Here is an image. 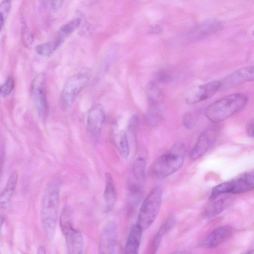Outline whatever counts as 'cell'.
I'll use <instances>...</instances> for the list:
<instances>
[{
	"label": "cell",
	"instance_id": "obj_13",
	"mask_svg": "<svg viewBox=\"0 0 254 254\" xmlns=\"http://www.w3.org/2000/svg\"><path fill=\"white\" fill-rule=\"evenodd\" d=\"M233 233L234 229L231 226L224 225L218 227L203 240L201 246L206 249L215 248L228 240Z\"/></svg>",
	"mask_w": 254,
	"mask_h": 254
},
{
	"label": "cell",
	"instance_id": "obj_37",
	"mask_svg": "<svg viewBox=\"0 0 254 254\" xmlns=\"http://www.w3.org/2000/svg\"><path fill=\"white\" fill-rule=\"evenodd\" d=\"M45 249L43 247H40L38 249L37 254H45Z\"/></svg>",
	"mask_w": 254,
	"mask_h": 254
},
{
	"label": "cell",
	"instance_id": "obj_33",
	"mask_svg": "<svg viewBox=\"0 0 254 254\" xmlns=\"http://www.w3.org/2000/svg\"><path fill=\"white\" fill-rule=\"evenodd\" d=\"M64 0H51V7L54 10L59 9L62 5Z\"/></svg>",
	"mask_w": 254,
	"mask_h": 254
},
{
	"label": "cell",
	"instance_id": "obj_28",
	"mask_svg": "<svg viewBox=\"0 0 254 254\" xmlns=\"http://www.w3.org/2000/svg\"><path fill=\"white\" fill-rule=\"evenodd\" d=\"M197 118L198 116L196 113H188L183 119L184 126L188 128H191L197 121Z\"/></svg>",
	"mask_w": 254,
	"mask_h": 254
},
{
	"label": "cell",
	"instance_id": "obj_18",
	"mask_svg": "<svg viewBox=\"0 0 254 254\" xmlns=\"http://www.w3.org/2000/svg\"><path fill=\"white\" fill-rule=\"evenodd\" d=\"M222 24L216 21H207L198 24L190 32V36L195 38L206 37L219 30Z\"/></svg>",
	"mask_w": 254,
	"mask_h": 254
},
{
	"label": "cell",
	"instance_id": "obj_25",
	"mask_svg": "<svg viewBox=\"0 0 254 254\" xmlns=\"http://www.w3.org/2000/svg\"><path fill=\"white\" fill-rule=\"evenodd\" d=\"M57 49L54 41L49 42L38 45L35 47V51L39 56L46 57L50 56Z\"/></svg>",
	"mask_w": 254,
	"mask_h": 254
},
{
	"label": "cell",
	"instance_id": "obj_24",
	"mask_svg": "<svg viewBox=\"0 0 254 254\" xmlns=\"http://www.w3.org/2000/svg\"><path fill=\"white\" fill-rule=\"evenodd\" d=\"M145 160L139 157L134 161L132 168L133 180L142 183L145 177Z\"/></svg>",
	"mask_w": 254,
	"mask_h": 254
},
{
	"label": "cell",
	"instance_id": "obj_21",
	"mask_svg": "<svg viewBox=\"0 0 254 254\" xmlns=\"http://www.w3.org/2000/svg\"><path fill=\"white\" fill-rule=\"evenodd\" d=\"M81 19L75 18L64 24L59 30L56 39L54 42L58 48L65 39L74 32L80 25Z\"/></svg>",
	"mask_w": 254,
	"mask_h": 254
},
{
	"label": "cell",
	"instance_id": "obj_23",
	"mask_svg": "<svg viewBox=\"0 0 254 254\" xmlns=\"http://www.w3.org/2000/svg\"><path fill=\"white\" fill-rule=\"evenodd\" d=\"M114 142L120 155L127 158L129 154V147L126 132L123 130L117 132L114 136Z\"/></svg>",
	"mask_w": 254,
	"mask_h": 254
},
{
	"label": "cell",
	"instance_id": "obj_16",
	"mask_svg": "<svg viewBox=\"0 0 254 254\" xmlns=\"http://www.w3.org/2000/svg\"><path fill=\"white\" fill-rule=\"evenodd\" d=\"M18 174L14 170L11 173L3 190L0 193V209L5 210L12 198L18 181Z\"/></svg>",
	"mask_w": 254,
	"mask_h": 254
},
{
	"label": "cell",
	"instance_id": "obj_14",
	"mask_svg": "<svg viewBox=\"0 0 254 254\" xmlns=\"http://www.w3.org/2000/svg\"><path fill=\"white\" fill-rule=\"evenodd\" d=\"M105 119V112L103 106L95 104L90 108L87 118V127L92 135L98 134L101 131Z\"/></svg>",
	"mask_w": 254,
	"mask_h": 254
},
{
	"label": "cell",
	"instance_id": "obj_11",
	"mask_svg": "<svg viewBox=\"0 0 254 254\" xmlns=\"http://www.w3.org/2000/svg\"><path fill=\"white\" fill-rule=\"evenodd\" d=\"M221 81L214 80L198 86L186 97L188 104H194L210 98L221 88Z\"/></svg>",
	"mask_w": 254,
	"mask_h": 254
},
{
	"label": "cell",
	"instance_id": "obj_10",
	"mask_svg": "<svg viewBox=\"0 0 254 254\" xmlns=\"http://www.w3.org/2000/svg\"><path fill=\"white\" fill-rule=\"evenodd\" d=\"M118 239V229L113 221L108 222L102 230L98 242L100 254H113L116 253Z\"/></svg>",
	"mask_w": 254,
	"mask_h": 254
},
{
	"label": "cell",
	"instance_id": "obj_29",
	"mask_svg": "<svg viewBox=\"0 0 254 254\" xmlns=\"http://www.w3.org/2000/svg\"><path fill=\"white\" fill-rule=\"evenodd\" d=\"M140 125L139 117L137 115H133L129 120L128 127L130 131L136 132L139 129Z\"/></svg>",
	"mask_w": 254,
	"mask_h": 254
},
{
	"label": "cell",
	"instance_id": "obj_6",
	"mask_svg": "<svg viewBox=\"0 0 254 254\" xmlns=\"http://www.w3.org/2000/svg\"><path fill=\"white\" fill-rule=\"evenodd\" d=\"M253 173H245L234 179L222 183L212 190L209 199L213 200L222 194H239L253 190L254 185Z\"/></svg>",
	"mask_w": 254,
	"mask_h": 254
},
{
	"label": "cell",
	"instance_id": "obj_19",
	"mask_svg": "<svg viewBox=\"0 0 254 254\" xmlns=\"http://www.w3.org/2000/svg\"><path fill=\"white\" fill-rule=\"evenodd\" d=\"M104 198L108 211H112L115 205L117 200V194L115 186L111 174H105V185L104 191Z\"/></svg>",
	"mask_w": 254,
	"mask_h": 254
},
{
	"label": "cell",
	"instance_id": "obj_22",
	"mask_svg": "<svg viewBox=\"0 0 254 254\" xmlns=\"http://www.w3.org/2000/svg\"><path fill=\"white\" fill-rule=\"evenodd\" d=\"M230 198L226 197L219 199H213L214 201L211 203L204 211L205 217L210 218L219 215L229 205L230 202Z\"/></svg>",
	"mask_w": 254,
	"mask_h": 254
},
{
	"label": "cell",
	"instance_id": "obj_15",
	"mask_svg": "<svg viewBox=\"0 0 254 254\" xmlns=\"http://www.w3.org/2000/svg\"><path fill=\"white\" fill-rule=\"evenodd\" d=\"M143 229L136 223L131 227L126 241L125 253L137 254L140 248Z\"/></svg>",
	"mask_w": 254,
	"mask_h": 254
},
{
	"label": "cell",
	"instance_id": "obj_3",
	"mask_svg": "<svg viewBox=\"0 0 254 254\" xmlns=\"http://www.w3.org/2000/svg\"><path fill=\"white\" fill-rule=\"evenodd\" d=\"M186 152L185 145L180 142L175 143L170 152L159 156L151 167L152 175L159 178L170 176L182 166Z\"/></svg>",
	"mask_w": 254,
	"mask_h": 254
},
{
	"label": "cell",
	"instance_id": "obj_20",
	"mask_svg": "<svg viewBox=\"0 0 254 254\" xmlns=\"http://www.w3.org/2000/svg\"><path fill=\"white\" fill-rule=\"evenodd\" d=\"M146 93L149 108L161 109L163 94L155 82L151 81L148 83L146 87Z\"/></svg>",
	"mask_w": 254,
	"mask_h": 254
},
{
	"label": "cell",
	"instance_id": "obj_34",
	"mask_svg": "<svg viewBox=\"0 0 254 254\" xmlns=\"http://www.w3.org/2000/svg\"><path fill=\"white\" fill-rule=\"evenodd\" d=\"M7 15L0 10V32L4 24V20Z\"/></svg>",
	"mask_w": 254,
	"mask_h": 254
},
{
	"label": "cell",
	"instance_id": "obj_36",
	"mask_svg": "<svg viewBox=\"0 0 254 254\" xmlns=\"http://www.w3.org/2000/svg\"><path fill=\"white\" fill-rule=\"evenodd\" d=\"M3 210L0 209V231L4 222Z\"/></svg>",
	"mask_w": 254,
	"mask_h": 254
},
{
	"label": "cell",
	"instance_id": "obj_12",
	"mask_svg": "<svg viewBox=\"0 0 254 254\" xmlns=\"http://www.w3.org/2000/svg\"><path fill=\"white\" fill-rule=\"evenodd\" d=\"M254 66H248L238 69L221 81V88L228 89L241 83L254 80Z\"/></svg>",
	"mask_w": 254,
	"mask_h": 254
},
{
	"label": "cell",
	"instance_id": "obj_26",
	"mask_svg": "<svg viewBox=\"0 0 254 254\" xmlns=\"http://www.w3.org/2000/svg\"><path fill=\"white\" fill-rule=\"evenodd\" d=\"M161 110L149 108L146 118L150 126H157L161 120Z\"/></svg>",
	"mask_w": 254,
	"mask_h": 254
},
{
	"label": "cell",
	"instance_id": "obj_9",
	"mask_svg": "<svg viewBox=\"0 0 254 254\" xmlns=\"http://www.w3.org/2000/svg\"><path fill=\"white\" fill-rule=\"evenodd\" d=\"M219 130L217 124L213 123L202 131L190 151V156L192 160L200 158L209 150L215 142Z\"/></svg>",
	"mask_w": 254,
	"mask_h": 254
},
{
	"label": "cell",
	"instance_id": "obj_7",
	"mask_svg": "<svg viewBox=\"0 0 254 254\" xmlns=\"http://www.w3.org/2000/svg\"><path fill=\"white\" fill-rule=\"evenodd\" d=\"M90 72L81 71L70 77L65 82L61 92V102L64 108L69 107L75 101L80 93L87 86Z\"/></svg>",
	"mask_w": 254,
	"mask_h": 254
},
{
	"label": "cell",
	"instance_id": "obj_35",
	"mask_svg": "<svg viewBox=\"0 0 254 254\" xmlns=\"http://www.w3.org/2000/svg\"><path fill=\"white\" fill-rule=\"evenodd\" d=\"M162 31L163 29L160 25H155L152 27L151 32L154 34H158L162 32Z\"/></svg>",
	"mask_w": 254,
	"mask_h": 254
},
{
	"label": "cell",
	"instance_id": "obj_4",
	"mask_svg": "<svg viewBox=\"0 0 254 254\" xmlns=\"http://www.w3.org/2000/svg\"><path fill=\"white\" fill-rule=\"evenodd\" d=\"M163 190L155 186L144 200L138 213L136 224L143 230L149 228L155 221L160 208Z\"/></svg>",
	"mask_w": 254,
	"mask_h": 254
},
{
	"label": "cell",
	"instance_id": "obj_30",
	"mask_svg": "<svg viewBox=\"0 0 254 254\" xmlns=\"http://www.w3.org/2000/svg\"><path fill=\"white\" fill-rule=\"evenodd\" d=\"M157 79L161 83H167L171 79V75L170 73L165 70H161L157 74Z\"/></svg>",
	"mask_w": 254,
	"mask_h": 254
},
{
	"label": "cell",
	"instance_id": "obj_5",
	"mask_svg": "<svg viewBox=\"0 0 254 254\" xmlns=\"http://www.w3.org/2000/svg\"><path fill=\"white\" fill-rule=\"evenodd\" d=\"M60 224L61 231L65 238L68 253H83L84 247V238L80 231L73 227L71 213L68 211L61 212Z\"/></svg>",
	"mask_w": 254,
	"mask_h": 254
},
{
	"label": "cell",
	"instance_id": "obj_1",
	"mask_svg": "<svg viewBox=\"0 0 254 254\" xmlns=\"http://www.w3.org/2000/svg\"><path fill=\"white\" fill-rule=\"evenodd\" d=\"M61 184L57 179L46 186L42 198L41 217L44 231L48 239L54 238L60 202Z\"/></svg>",
	"mask_w": 254,
	"mask_h": 254
},
{
	"label": "cell",
	"instance_id": "obj_32",
	"mask_svg": "<svg viewBox=\"0 0 254 254\" xmlns=\"http://www.w3.org/2000/svg\"><path fill=\"white\" fill-rule=\"evenodd\" d=\"M247 133L250 137L254 136V120L252 119L248 123L246 127Z\"/></svg>",
	"mask_w": 254,
	"mask_h": 254
},
{
	"label": "cell",
	"instance_id": "obj_27",
	"mask_svg": "<svg viewBox=\"0 0 254 254\" xmlns=\"http://www.w3.org/2000/svg\"><path fill=\"white\" fill-rule=\"evenodd\" d=\"M15 86V80L12 76L7 77L5 81L0 85V95L5 97L13 91Z\"/></svg>",
	"mask_w": 254,
	"mask_h": 254
},
{
	"label": "cell",
	"instance_id": "obj_8",
	"mask_svg": "<svg viewBox=\"0 0 254 254\" xmlns=\"http://www.w3.org/2000/svg\"><path fill=\"white\" fill-rule=\"evenodd\" d=\"M33 103L39 118L45 120L48 114V103L46 95V79L44 73H39L33 79L31 84Z\"/></svg>",
	"mask_w": 254,
	"mask_h": 254
},
{
	"label": "cell",
	"instance_id": "obj_2",
	"mask_svg": "<svg viewBox=\"0 0 254 254\" xmlns=\"http://www.w3.org/2000/svg\"><path fill=\"white\" fill-rule=\"evenodd\" d=\"M248 100L244 93H233L210 104L204 110L205 117L213 123H218L239 112Z\"/></svg>",
	"mask_w": 254,
	"mask_h": 254
},
{
	"label": "cell",
	"instance_id": "obj_17",
	"mask_svg": "<svg viewBox=\"0 0 254 254\" xmlns=\"http://www.w3.org/2000/svg\"><path fill=\"white\" fill-rule=\"evenodd\" d=\"M176 222L175 217L173 215H169L163 221L152 240L150 247L151 253L156 252L161 244L162 237L174 227Z\"/></svg>",
	"mask_w": 254,
	"mask_h": 254
},
{
	"label": "cell",
	"instance_id": "obj_31",
	"mask_svg": "<svg viewBox=\"0 0 254 254\" xmlns=\"http://www.w3.org/2000/svg\"><path fill=\"white\" fill-rule=\"evenodd\" d=\"M23 39L25 45L29 46L32 43L33 37L32 34H30L29 31L24 28L23 30Z\"/></svg>",
	"mask_w": 254,
	"mask_h": 254
}]
</instances>
